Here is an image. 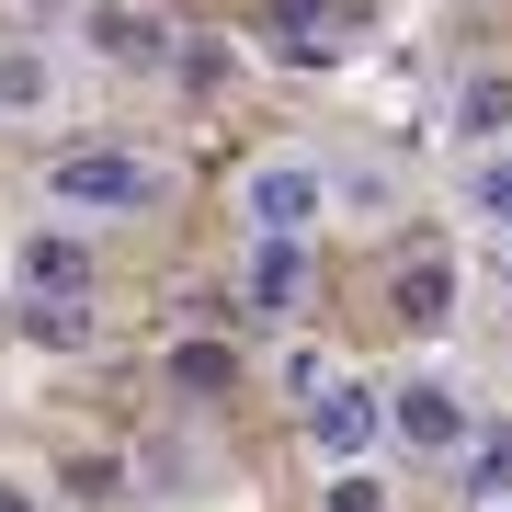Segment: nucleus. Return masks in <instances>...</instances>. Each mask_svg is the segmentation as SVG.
Here are the masks:
<instances>
[{
	"label": "nucleus",
	"mask_w": 512,
	"mask_h": 512,
	"mask_svg": "<svg viewBox=\"0 0 512 512\" xmlns=\"http://www.w3.org/2000/svg\"><path fill=\"white\" fill-rule=\"evenodd\" d=\"M171 171L148 160V148H114V137H80L46 160V205L57 217H160Z\"/></svg>",
	"instance_id": "f257e3e1"
},
{
	"label": "nucleus",
	"mask_w": 512,
	"mask_h": 512,
	"mask_svg": "<svg viewBox=\"0 0 512 512\" xmlns=\"http://www.w3.org/2000/svg\"><path fill=\"white\" fill-rule=\"evenodd\" d=\"M239 228L251 239H319L330 228V160H308V148H262V160H239Z\"/></svg>",
	"instance_id": "f03ea898"
},
{
	"label": "nucleus",
	"mask_w": 512,
	"mask_h": 512,
	"mask_svg": "<svg viewBox=\"0 0 512 512\" xmlns=\"http://www.w3.org/2000/svg\"><path fill=\"white\" fill-rule=\"evenodd\" d=\"M467 433H478V410H467V376H444V365H410L399 387H387V444H399V456H467Z\"/></svg>",
	"instance_id": "7ed1b4c3"
},
{
	"label": "nucleus",
	"mask_w": 512,
	"mask_h": 512,
	"mask_svg": "<svg viewBox=\"0 0 512 512\" xmlns=\"http://www.w3.org/2000/svg\"><path fill=\"white\" fill-rule=\"evenodd\" d=\"M296 421H308V456H319V467H365L376 444H387V387H365V376H319Z\"/></svg>",
	"instance_id": "20e7f679"
},
{
	"label": "nucleus",
	"mask_w": 512,
	"mask_h": 512,
	"mask_svg": "<svg viewBox=\"0 0 512 512\" xmlns=\"http://www.w3.org/2000/svg\"><path fill=\"white\" fill-rule=\"evenodd\" d=\"M308 308V239H251L239 262V319H296Z\"/></svg>",
	"instance_id": "39448f33"
},
{
	"label": "nucleus",
	"mask_w": 512,
	"mask_h": 512,
	"mask_svg": "<svg viewBox=\"0 0 512 512\" xmlns=\"http://www.w3.org/2000/svg\"><path fill=\"white\" fill-rule=\"evenodd\" d=\"M456 205H467V217L490 228V239H512V137H501V148H467V171H456Z\"/></svg>",
	"instance_id": "423d86ee"
},
{
	"label": "nucleus",
	"mask_w": 512,
	"mask_h": 512,
	"mask_svg": "<svg viewBox=\"0 0 512 512\" xmlns=\"http://www.w3.org/2000/svg\"><path fill=\"white\" fill-rule=\"evenodd\" d=\"M23 296H92V251L69 228H35L23 239Z\"/></svg>",
	"instance_id": "0eeeda50"
},
{
	"label": "nucleus",
	"mask_w": 512,
	"mask_h": 512,
	"mask_svg": "<svg viewBox=\"0 0 512 512\" xmlns=\"http://www.w3.org/2000/svg\"><path fill=\"white\" fill-rule=\"evenodd\" d=\"M46 103H57V57L35 35H12L0 46V126H23V114H46Z\"/></svg>",
	"instance_id": "6e6552de"
},
{
	"label": "nucleus",
	"mask_w": 512,
	"mask_h": 512,
	"mask_svg": "<svg viewBox=\"0 0 512 512\" xmlns=\"http://www.w3.org/2000/svg\"><path fill=\"white\" fill-rule=\"evenodd\" d=\"M456 126H467V148H501L512 137V69H478L467 92H456Z\"/></svg>",
	"instance_id": "1a4fd4ad"
},
{
	"label": "nucleus",
	"mask_w": 512,
	"mask_h": 512,
	"mask_svg": "<svg viewBox=\"0 0 512 512\" xmlns=\"http://www.w3.org/2000/svg\"><path fill=\"white\" fill-rule=\"evenodd\" d=\"M399 319H410V330H433V319H456V262H444V251H421L410 274H399Z\"/></svg>",
	"instance_id": "9d476101"
},
{
	"label": "nucleus",
	"mask_w": 512,
	"mask_h": 512,
	"mask_svg": "<svg viewBox=\"0 0 512 512\" xmlns=\"http://www.w3.org/2000/svg\"><path fill=\"white\" fill-rule=\"evenodd\" d=\"M387 217V205H399V183H387V171H365V160H330V217Z\"/></svg>",
	"instance_id": "9b49d317"
},
{
	"label": "nucleus",
	"mask_w": 512,
	"mask_h": 512,
	"mask_svg": "<svg viewBox=\"0 0 512 512\" xmlns=\"http://www.w3.org/2000/svg\"><path fill=\"white\" fill-rule=\"evenodd\" d=\"M319 501H330V512H387V478H376V467H330Z\"/></svg>",
	"instance_id": "f8f14e48"
},
{
	"label": "nucleus",
	"mask_w": 512,
	"mask_h": 512,
	"mask_svg": "<svg viewBox=\"0 0 512 512\" xmlns=\"http://www.w3.org/2000/svg\"><path fill=\"white\" fill-rule=\"evenodd\" d=\"M103 46H114V57H160L171 35H160V12H114V23H103Z\"/></svg>",
	"instance_id": "ddd939ff"
},
{
	"label": "nucleus",
	"mask_w": 512,
	"mask_h": 512,
	"mask_svg": "<svg viewBox=\"0 0 512 512\" xmlns=\"http://www.w3.org/2000/svg\"><path fill=\"white\" fill-rule=\"evenodd\" d=\"M171 387H228V353L217 342H183V353H171Z\"/></svg>",
	"instance_id": "4468645a"
},
{
	"label": "nucleus",
	"mask_w": 512,
	"mask_h": 512,
	"mask_svg": "<svg viewBox=\"0 0 512 512\" xmlns=\"http://www.w3.org/2000/svg\"><path fill=\"white\" fill-rule=\"evenodd\" d=\"M12 12H35V23H69V12H92V0H12Z\"/></svg>",
	"instance_id": "2eb2a0df"
},
{
	"label": "nucleus",
	"mask_w": 512,
	"mask_h": 512,
	"mask_svg": "<svg viewBox=\"0 0 512 512\" xmlns=\"http://www.w3.org/2000/svg\"><path fill=\"white\" fill-rule=\"evenodd\" d=\"M0 512H46V501H35V490H23V478H0Z\"/></svg>",
	"instance_id": "dca6fc26"
},
{
	"label": "nucleus",
	"mask_w": 512,
	"mask_h": 512,
	"mask_svg": "<svg viewBox=\"0 0 512 512\" xmlns=\"http://www.w3.org/2000/svg\"><path fill=\"white\" fill-rule=\"evenodd\" d=\"M148 12H171V0H148Z\"/></svg>",
	"instance_id": "f3484780"
},
{
	"label": "nucleus",
	"mask_w": 512,
	"mask_h": 512,
	"mask_svg": "<svg viewBox=\"0 0 512 512\" xmlns=\"http://www.w3.org/2000/svg\"><path fill=\"white\" fill-rule=\"evenodd\" d=\"M490 512H512V501H490Z\"/></svg>",
	"instance_id": "a211bd4d"
}]
</instances>
